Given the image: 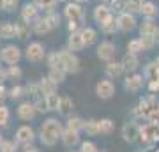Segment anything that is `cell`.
<instances>
[{
  "instance_id": "27",
  "label": "cell",
  "mask_w": 159,
  "mask_h": 152,
  "mask_svg": "<svg viewBox=\"0 0 159 152\" xmlns=\"http://www.w3.org/2000/svg\"><path fill=\"white\" fill-rule=\"evenodd\" d=\"M80 32H81V37H83L85 46H92L97 41L96 28H92V27H81V28H80Z\"/></svg>"
},
{
  "instance_id": "38",
  "label": "cell",
  "mask_w": 159,
  "mask_h": 152,
  "mask_svg": "<svg viewBox=\"0 0 159 152\" xmlns=\"http://www.w3.org/2000/svg\"><path fill=\"white\" fill-rule=\"evenodd\" d=\"M48 76H50L51 80H53V81H55V83H64V81H66V76H67V73H66V71H64V69H50V73H48Z\"/></svg>"
},
{
  "instance_id": "17",
  "label": "cell",
  "mask_w": 159,
  "mask_h": 152,
  "mask_svg": "<svg viewBox=\"0 0 159 152\" xmlns=\"http://www.w3.org/2000/svg\"><path fill=\"white\" fill-rule=\"evenodd\" d=\"M104 74H106V78H110V80H117L125 73H124V67H122L120 62L110 60V62H106V66H104Z\"/></svg>"
},
{
  "instance_id": "46",
  "label": "cell",
  "mask_w": 159,
  "mask_h": 152,
  "mask_svg": "<svg viewBox=\"0 0 159 152\" xmlns=\"http://www.w3.org/2000/svg\"><path fill=\"white\" fill-rule=\"evenodd\" d=\"M80 152H99V149H97V145L94 141L85 140V141L80 143Z\"/></svg>"
},
{
  "instance_id": "47",
  "label": "cell",
  "mask_w": 159,
  "mask_h": 152,
  "mask_svg": "<svg viewBox=\"0 0 159 152\" xmlns=\"http://www.w3.org/2000/svg\"><path fill=\"white\" fill-rule=\"evenodd\" d=\"M18 2H20V0H4V4H2V9H4L6 12H12V11H16Z\"/></svg>"
},
{
  "instance_id": "10",
  "label": "cell",
  "mask_w": 159,
  "mask_h": 152,
  "mask_svg": "<svg viewBox=\"0 0 159 152\" xmlns=\"http://www.w3.org/2000/svg\"><path fill=\"white\" fill-rule=\"evenodd\" d=\"M143 83H145V76L143 74H138V73H131V74H125V80H124V90L125 92H140L143 89Z\"/></svg>"
},
{
  "instance_id": "22",
  "label": "cell",
  "mask_w": 159,
  "mask_h": 152,
  "mask_svg": "<svg viewBox=\"0 0 159 152\" xmlns=\"http://www.w3.org/2000/svg\"><path fill=\"white\" fill-rule=\"evenodd\" d=\"M73 110H74V101L71 99L69 96H62V99H60V104H58V115L60 117H71L73 115Z\"/></svg>"
},
{
  "instance_id": "4",
  "label": "cell",
  "mask_w": 159,
  "mask_h": 152,
  "mask_svg": "<svg viewBox=\"0 0 159 152\" xmlns=\"http://www.w3.org/2000/svg\"><path fill=\"white\" fill-rule=\"evenodd\" d=\"M62 51V60H64V69H66V73L67 74H76L80 73V69H81V60L78 58V55L74 53V51H71L66 46Z\"/></svg>"
},
{
  "instance_id": "54",
  "label": "cell",
  "mask_w": 159,
  "mask_h": 152,
  "mask_svg": "<svg viewBox=\"0 0 159 152\" xmlns=\"http://www.w3.org/2000/svg\"><path fill=\"white\" fill-rule=\"evenodd\" d=\"M74 2H78V4H85V2H89V0H74Z\"/></svg>"
},
{
  "instance_id": "55",
  "label": "cell",
  "mask_w": 159,
  "mask_h": 152,
  "mask_svg": "<svg viewBox=\"0 0 159 152\" xmlns=\"http://www.w3.org/2000/svg\"><path fill=\"white\" fill-rule=\"evenodd\" d=\"M2 143H4V136L0 135V147H2Z\"/></svg>"
},
{
  "instance_id": "43",
  "label": "cell",
  "mask_w": 159,
  "mask_h": 152,
  "mask_svg": "<svg viewBox=\"0 0 159 152\" xmlns=\"http://www.w3.org/2000/svg\"><path fill=\"white\" fill-rule=\"evenodd\" d=\"M46 99H48V106H50V112H57V110H58V104H60V99H62V96H58L57 92H53V94H50V96H46Z\"/></svg>"
},
{
  "instance_id": "61",
  "label": "cell",
  "mask_w": 159,
  "mask_h": 152,
  "mask_svg": "<svg viewBox=\"0 0 159 152\" xmlns=\"http://www.w3.org/2000/svg\"><path fill=\"white\" fill-rule=\"evenodd\" d=\"M58 2H66V0H58Z\"/></svg>"
},
{
  "instance_id": "16",
  "label": "cell",
  "mask_w": 159,
  "mask_h": 152,
  "mask_svg": "<svg viewBox=\"0 0 159 152\" xmlns=\"http://www.w3.org/2000/svg\"><path fill=\"white\" fill-rule=\"evenodd\" d=\"M20 18L21 20H25L27 23H32L34 20H37L39 18V7L35 6L34 2L32 4H23V7H21V11H20Z\"/></svg>"
},
{
  "instance_id": "36",
  "label": "cell",
  "mask_w": 159,
  "mask_h": 152,
  "mask_svg": "<svg viewBox=\"0 0 159 152\" xmlns=\"http://www.w3.org/2000/svg\"><path fill=\"white\" fill-rule=\"evenodd\" d=\"M127 51H129V53H134V55H140V53L145 51L140 37H134V39H131L129 43H127Z\"/></svg>"
},
{
  "instance_id": "5",
  "label": "cell",
  "mask_w": 159,
  "mask_h": 152,
  "mask_svg": "<svg viewBox=\"0 0 159 152\" xmlns=\"http://www.w3.org/2000/svg\"><path fill=\"white\" fill-rule=\"evenodd\" d=\"M25 58L29 60V62H43L46 58V50H44V44L39 43V41H32L29 43V46L25 48Z\"/></svg>"
},
{
  "instance_id": "29",
  "label": "cell",
  "mask_w": 159,
  "mask_h": 152,
  "mask_svg": "<svg viewBox=\"0 0 159 152\" xmlns=\"http://www.w3.org/2000/svg\"><path fill=\"white\" fill-rule=\"evenodd\" d=\"M115 131V122L111 118H99V135L110 136Z\"/></svg>"
},
{
  "instance_id": "14",
  "label": "cell",
  "mask_w": 159,
  "mask_h": 152,
  "mask_svg": "<svg viewBox=\"0 0 159 152\" xmlns=\"http://www.w3.org/2000/svg\"><path fill=\"white\" fill-rule=\"evenodd\" d=\"M62 143L69 149H73V147L80 145L81 143V133L80 131H74V129H67V127H64V133H62Z\"/></svg>"
},
{
  "instance_id": "19",
  "label": "cell",
  "mask_w": 159,
  "mask_h": 152,
  "mask_svg": "<svg viewBox=\"0 0 159 152\" xmlns=\"http://www.w3.org/2000/svg\"><path fill=\"white\" fill-rule=\"evenodd\" d=\"M67 48L71 51H80L83 50V48H87L85 43H83V37H81V32H71L67 37Z\"/></svg>"
},
{
  "instance_id": "25",
  "label": "cell",
  "mask_w": 159,
  "mask_h": 152,
  "mask_svg": "<svg viewBox=\"0 0 159 152\" xmlns=\"http://www.w3.org/2000/svg\"><path fill=\"white\" fill-rule=\"evenodd\" d=\"M157 23L154 21V18H143L142 25H140V34H148V35H156L157 34Z\"/></svg>"
},
{
  "instance_id": "3",
  "label": "cell",
  "mask_w": 159,
  "mask_h": 152,
  "mask_svg": "<svg viewBox=\"0 0 159 152\" xmlns=\"http://www.w3.org/2000/svg\"><path fill=\"white\" fill-rule=\"evenodd\" d=\"M64 18L67 20V21H76L80 25H83L85 23V9L81 7V4L78 2H67L66 6H64Z\"/></svg>"
},
{
  "instance_id": "2",
  "label": "cell",
  "mask_w": 159,
  "mask_h": 152,
  "mask_svg": "<svg viewBox=\"0 0 159 152\" xmlns=\"http://www.w3.org/2000/svg\"><path fill=\"white\" fill-rule=\"evenodd\" d=\"M35 138H37V133L32 126L29 124H23L20 126L14 133V141H16L20 147H27V145H34Z\"/></svg>"
},
{
  "instance_id": "7",
  "label": "cell",
  "mask_w": 159,
  "mask_h": 152,
  "mask_svg": "<svg viewBox=\"0 0 159 152\" xmlns=\"http://www.w3.org/2000/svg\"><path fill=\"white\" fill-rule=\"evenodd\" d=\"M21 57H23V53L16 44H7V46H4V48L0 50V60H2L4 64H7V66L18 64L20 60H21Z\"/></svg>"
},
{
  "instance_id": "9",
  "label": "cell",
  "mask_w": 159,
  "mask_h": 152,
  "mask_svg": "<svg viewBox=\"0 0 159 152\" xmlns=\"http://www.w3.org/2000/svg\"><path fill=\"white\" fill-rule=\"evenodd\" d=\"M16 115L20 120L23 122H30L34 120L35 115H37V108H35V103L34 101H21L16 108Z\"/></svg>"
},
{
  "instance_id": "15",
  "label": "cell",
  "mask_w": 159,
  "mask_h": 152,
  "mask_svg": "<svg viewBox=\"0 0 159 152\" xmlns=\"http://www.w3.org/2000/svg\"><path fill=\"white\" fill-rule=\"evenodd\" d=\"M120 64H122V67H124V73L125 74H131V73H136L138 66H140V58H138V55L127 51V53L122 57Z\"/></svg>"
},
{
  "instance_id": "48",
  "label": "cell",
  "mask_w": 159,
  "mask_h": 152,
  "mask_svg": "<svg viewBox=\"0 0 159 152\" xmlns=\"http://www.w3.org/2000/svg\"><path fill=\"white\" fill-rule=\"evenodd\" d=\"M148 90H150L152 94L159 92V78L157 80H152V81H148Z\"/></svg>"
},
{
  "instance_id": "26",
  "label": "cell",
  "mask_w": 159,
  "mask_h": 152,
  "mask_svg": "<svg viewBox=\"0 0 159 152\" xmlns=\"http://www.w3.org/2000/svg\"><path fill=\"white\" fill-rule=\"evenodd\" d=\"M143 76H145V81H152V80H157L159 78V64L157 60L156 62H148L143 69Z\"/></svg>"
},
{
  "instance_id": "30",
  "label": "cell",
  "mask_w": 159,
  "mask_h": 152,
  "mask_svg": "<svg viewBox=\"0 0 159 152\" xmlns=\"http://www.w3.org/2000/svg\"><path fill=\"white\" fill-rule=\"evenodd\" d=\"M83 124H85V120L81 117H76V115H71V117H67V120H66V127L67 129H74V131H80V133H83Z\"/></svg>"
},
{
  "instance_id": "45",
  "label": "cell",
  "mask_w": 159,
  "mask_h": 152,
  "mask_svg": "<svg viewBox=\"0 0 159 152\" xmlns=\"http://www.w3.org/2000/svg\"><path fill=\"white\" fill-rule=\"evenodd\" d=\"M18 143L14 140H4L2 147H0V152H18Z\"/></svg>"
},
{
  "instance_id": "34",
  "label": "cell",
  "mask_w": 159,
  "mask_h": 152,
  "mask_svg": "<svg viewBox=\"0 0 159 152\" xmlns=\"http://www.w3.org/2000/svg\"><path fill=\"white\" fill-rule=\"evenodd\" d=\"M142 14H143V18H156L157 16V6L154 2L145 0L142 6Z\"/></svg>"
},
{
  "instance_id": "24",
  "label": "cell",
  "mask_w": 159,
  "mask_h": 152,
  "mask_svg": "<svg viewBox=\"0 0 159 152\" xmlns=\"http://www.w3.org/2000/svg\"><path fill=\"white\" fill-rule=\"evenodd\" d=\"M0 37L6 41L14 39L16 37V23H12V21L0 23Z\"/></svg>"
},
{
  "instance_id": "31",
  "label": "cell",
  "mask_w": 159,
  "mask_h": 152,
  "mask_svg": "<svg viewBox=\"0 0 159 152\" xmlns=\"http://www.w3.org/2000/svg\"><path fill=\"white\" fill-rule=\"evenodd\" d=\"M99 28H101V32L102 34H106V35H110V34H115L117 30H119V23H117V18H110L108 21H104L102 25H99Z\"/></svg>"
},
{
  "instance_id": "21",
  "label": "cell",
  "mask_w": 159,
  "mask_h": 152,
  "mask_svg": "<svg viewBox=\"0 0 159 152\" xmlns=\"http://www.w3.org/2000/svg\"><path fill=\"white\" fill-rule=\"evenodd\" d=\"M58 83H55L50 76H43L39 80V90H41V96H50L53 92H57Z\"/></svg>"
},
{
  "instance_id": "58",
  "label": "cell",
  "mask_w": 159,
  "mask_h": 152,
  "mask_svg": "<svg viewBox=\"0 0 159 152\" xmlns=\"http://www.w3.org/2000/svg\"><path fill=\"white\" fill-rule=\"evenodd\" d=\"M134 152H145V150H134Z\"/></svg>"
},
{
  "instance_id": "41",
  "label": "cell",
  "mask_w": 159,
  "mask_h": 152,
  "mask_svg": "<svg viewBox=\"0 0 159 152\" xmlns=\"http://www.w3.org/2000/svg\"><path fill=\"white\" fill-rule=\"evenodd\" d=\"M25 96V87L23 85H14L9 89V99L11 101H18V99H21Z\"/></svg>"
},
{
  "instance_id": "62",
  "label": "cell",
  "mask_w": 159,
  "mask_h": 152,
  "mask_svg": "<svg viewBox=\"0 0 159 152\" xmlns=\"http://www.w3.org/2000/svg\"><path fill=\"white\" fill-rule=\"evenodd\" d=\"M140 2H145V0H140Z\"/></svg>"
},
{
  "instance_id": "39",
  "label": "cell",
  "mask_w": 159,
  "mask_h": 152,
  "mask_svg": "<svg viewBox=\"0 0 159 152\" xmlns=\"http://www.w3.org/2000/svg\"><path fill=\"white\" fill-rule=\"evenodd\" d=\"M46 20L50 21L51 28H58L60 27V23H62V14H58V12L55 11H50V12H44Z\"/></svg>"
},
{
  "instance_id": "32",
  "label": "cell",
  "mask_w": 159,
  "mask_h": 152,
  "mask_svg": "<svg viewBox=\"0 0 159 152\" xmlns=\"http://www.w3.org/2000/svg\"><path fill=\"white\" fill-rule=\"evenodd\" d=\"M9 122H11V110L4 103H0V127L2 129L9 127Z\"/></svg>"
},
{
  "instance_id": "8",
  "label": "cell",
  "mask_w": 159,
  "mask_h": 152,
  "mask_svg": "<svg viewBox=\"0 0 159 152\" xmlns=\"http://www.w3.org/2000/svg\"><path fill=\"white\" fill-rule=\"evenodd\" d=\"M96 96L99 97V99H104V101H108V99H111V97L115 96V83H113V80H110V78H102L99 80L96 83Z\"/></svg>"
},
{
  "instance_id": "35",
  "label": "cell",
  "mask_w": 159,
  "mask_h": 152,
  "mask_svg": "<svg viewBox=\"0 0 159 152\" xmlns=\"http://www.w3.org/2000/svg\"><path fill=\"white\" fill-rule=\"evenodd\" d=\"M23 87H25V96H30V97H39L41 96L39 81H27Z\"/></svg>"
},
{
  "instance_id": "28",
  "label": "cell",
  "mask_w": 159,
  "mask_h": 152,
  "mask_svg": "<svg viewBox=\"0 0 159 152\" xmlns=\"http://www.w3.org/2000/svg\"><path fill=\"white\" fill-rule=\"evenodd\" d=\"M83 133L87 136H97L99 135V120L97 118H89L83 124Z\"/></svg>"
},
{
  "instance_id": "33",
  "label": "cell",
  "mask_w": 159,
  "mask_h": 152,
  "mask_svg": "<svg viewBox=\"0 0 159 152\" xmlns=\"http://www.w3.org/2000/svg\"><path fill=\"white\" fill-rule=\"evenodd\" d=\"M142 6L143 2H140V0H125L124 11L131 12V14H142Z\"/></svg>"
},
{
  "instance_id": "49",
  "label": "cell",
  "mask_w": 159,
  "mask_h": 152,
  "mask_svg": "<svg viewBox=\"0 0 159 152\" xmlns=\"http://www.w3.org/2000/svg\"><path fill=\"white\" fill-rule=\"evenodd\" d=\"M80 23H76V21H67V32L71 34V32H78L80 30Z\"/></svg>"
},
{
  "instance_id": "44",
  "label": "cell",
  "mask_w": 159,
  "mask_h": 152,
  "mask_svg": "<svg viewBox=\"0 0 159 152\" xmlns=\"http://www.w3.org/2000/svg\"><path fill=\"white\" fill-rule=\"evenodd\" d=\"M35 108H37V113H48L50 112V106H48V99L46 96H39L35 97Z\"/></svg>"
},
{
  "instance_id": "23",
  "label": "cell",
  "mask_w": 159,
  "mask_h": 152,
  "mask_svg": "<svg viewBox=\"0 0 159 152\" xmlns=\"http://www.w3.org/2000/svg\"><path fill=\"white\" fill-rule=\"evenodd\" d=\"M46 64H48V67L50 69H64V60H62V51H50L48 55H46ZM66 71V69H64Z\"/></svg>"
},
{
  "instance_id": "56",
  "label": "cell",
  "mask_w": 159,
  "mask_h": 152,
  "mask_svg": "<svg viewBox=\"0 0 159 152\" xmlns=\"http://www.w3.org/2000/svg\"><path fill=\"white\" fill-rule=\"evenodd\" d=\"M156 39H157V43H159V28H157V34H156Z\"/></svg>"
},
{
  "instance_id": "18",
  "label": "cell",
  "mask_w": 159,
  "mask_h": 152,
  "mask_svg": "<svg viewBox=\"0 0 159 152\" xmlns=\"http://www.w3.org/2000/svg\"><path fill=\"white\" fill-rule=\"evenodd\" d=\"M32 30H34V34H37V35H44V34H48V32H51L53 28H51L50 21L46 20V16H39L37 20L32 21Z\"/></svg>"
},
{
  "instance_id": "51",
  "label": "cell",
  "mask_w": 159,
  "mask_h": 152,
  "mask_svg": "<svg viewBox=\"0 0 159 152\" xmlns=\"http://www.w3.org/2000/svg\"><path fill=\"white\" fill-rule=\"evenodd\" d=\"M21 152H43V150L35 145H27V147H21Z\"/></svg>"
},
{
  "instance_id": "11",
  "label": "cell",
  "mask_w": 159,
  "mask_h": 152,
  "mask_svg": "<svg viewBox=\"0 0 159 152\" xmlns=\"http://www.w3.org/2000/svg\"><path fill=\"white\" fill-rule=\"evenodd\" d=\"M97 51V58L102 60V62H110L115 58V53H117V46L111 43V41H101L96 48Z\"/></svg>"
},
{
  "instance_id": "53",
  "label": "cell",
  "mask_w": 159,
  "mask_h": 152,
  "mask_svg": "<svg viewBox=\"0 0 159 152\" xmlns=\"http://www.w3.org/2000/svg\"><path fill=\"white\" fill-rule=\"evenodd\" d=\"M104 4H108V6H111V4H115V2H119V0H102Z\"/></svg>"
},
{
  "instance_id": "37",
  "label": "cell",
  "mask_w": 159,
  "mask_h": 152,
  "mask_svg": "<svg viewBox=\"0 0 159 152\" xmlns=\"http://www.w3.org/2000/svg\"><path fill=\"white\" fill-rule=\"evenodd\" d=\"M34 4L39 7V11L50 12L55 9V6L58 4V0H34Z\"/></svg>"
},
{
  "instance_id": "57",
  "label": "cell",
  "mask_w": 159,
  "mask_h": 152,
  "mask_svg": "<svg viewBox=\"0 0 159 152\" xmlns=\"http://www.w3.org/2000/svg\"><path fill=\"white\" fill-rule=\"evenodd\" d=\"M69 152H80V150H69Z\"/></svg>"
},
{
  "instance_id": "20",
  "label": "cell",
  "mask_w": 159,
  "mask_h": 152,
  "mask_svg": "<svg viewBox=\"0 0 159 152\" xmlns=\"http://www.w3.org/2000/svg\"><path fill=\"white\" fill-rule=\"evenodd\" d=\"M32 32H34V30H32V23H27L25 20H21V18L16 21V37L20 41L29 39Z\"/></svg>"
},
{
  "instance_id": "1",
  "label": "cell",
  "mask_w": 159,
  "mask_h": 152,
  "mask_svg": "<svg viewBox=\"0 0 159 152\" xmlns=\"http://www.w3.org/2000/svg\"><path fill=\"white\" fill-rule=\"evenodd\" d=\"M64 127H66V126H64L57 117L44 118L39 126L37 138H39V141L44 147H53V145H57V141L62 138Z\"/></svg>"
},
{
  "instance_id": "12",
  "label": "cell",
  "mask_w": 159,
  "mask_h": 152,
  "mask_svg": "<svg viewBox=\"0 0 159 152\" xmlns=\"http://www.w3.org/2000/svg\"><path fill=\"white\" fill-rule=\"evenodd\" d=\"M117 23H119V30H120V32H131V30H134L136 25H138L134 14H131V12H127V11L119 12V16H117Z\"/></svg>"
},
{
  "instance_id": "13",
  "label": "cell",
  "mask_w": 159,
  "mask_h": 152,
  "mask_svg": "<svg viewBox=\"0 0 159 152\" xmlns=\"http://www.w3.org/2000/svg\"><path fill=\"white\" fill-rule=\"evenodd\" d=\"M92 18L97 25H102L104 21H108L110 18H113V9L108 6V4H99V6L94 7V12H92Z\"/></svg>"
},
{
  "instance_id": "60",
  "label": "cell",
  "mask_w": 159,
  "mask_h": 152,
  "mask_svg": "<svg viewBox=\"0 0 159 152\" xmlns=\"http://www.w3.org/2000/svg\"><path fill=\"white\" fill-rule=\"evenodd\" d=\"M99 152H108V150H99Z\"/></svg>"
},
{
  "instance_id": "59",
  "label": "cell",
  "mask_w": 159,
  "mask_h": 152,
  "mask_svg": "<svg viewBox=\"0 0 159 152\" xmlns=\"http://www.w3.org/2000/svg\"><path fill=\"white\" fill-rule=\"evenodd\" d=\"M0 69H2V60H0Z\"/></svg>"
},
{
  "instance_id": "52",
  "label": "cell",
  "mask_w": 159,
  "mask_h": 152,
  "mask_svg": "<svg viewBox=\"0 0 159 152\" xmlns=\"http://www.w3.org/2000/svg\"><path fill=\"white\" fill-rule=\"evenodd\" d=\"M6 80H9L7 78V69H0V83H4V81H6Z\"/></svg>"
},
{
  "instance_id": "42",
  "label": "cell",
  "mask_w": 159,
  "mask_h": 152,
  "mask_svg": "<svg viewBox=\"0 0 159 152\" xmlns=\"http://www.w3.org/2000/svg\"><path fill=\"white\" fill-rule=\"evenodd\" d=\"M21 74H23V71H21V67H20L18 64H14V66H9V67H7V78L12 80V81L21 80Z\"/></svg>"
},
{
  "instance_id": "40",
  "label": "cell",
  "mask_w": 159,
  "mask_h": 152,
  "mask_svg": "<svg viewBox=\"0 0 159 152\" xmlns=\"http://www.w3.org/2000/svg\"><path fill=\"white\" fill-rule=\"evenodd\" d=\"M140 41H142V44H143V48H145V51L152 50L154 46H156V43H157L156 35H148V34H140Z\"/></svg>"
},
{
  "instance_id": "50",
  "label": "cell",
  "mask_w": 159,
  "mask_h": 152,
  "mask_svg": "<svg viewBox=\"0 0 159 152\" xmlns=\"http://www.w3.org/2000/svg\"><path fill=\"white\" fill-rule=\"evenodd\" d=\"M7 97H9V90L4 87V83H0V103L6 101Z\"/></svg>"
},
{
  "instance_id": "6",
  "label": "cell",
  "mask_w": 159,
  "mask_h": 152,
  "mask_svg": "<svg viewBox=\"0 0 159 152\" xmlns=\"http://www.w3.org/2000/svg\"><path fill=\"white\" fill-rule=\"evenodd\" d=\"M120 135H122V140H124L125 143H134V141H138L140 136H142V126H138L134 120H129V122H125V124L122 126Z\"/></svg>"
}]
</instances>
